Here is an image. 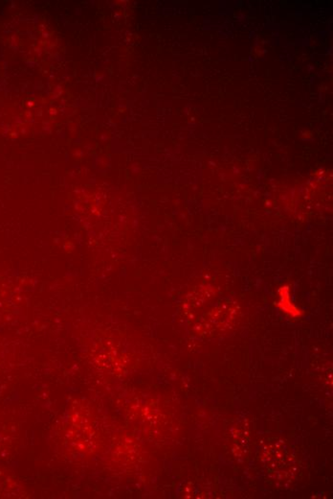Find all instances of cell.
<instances>
[{
	"label": "cell",
	"mask_w": 333,
	"mask_h": 499,
	"mask_svg": "<svg viewBox=\"0 0 333 499\" xmlns=\"http://www.w3.org/2000/svg\"><path fill=\"white\" fill-rule=\"evenodd\" d=\"M280 295H281V301H280L279 305L282 307L283 310L287 312V313H289L292 316H300L302 314V312L298 310L296 306H294L291 303L290 299H289V291H288L287 287H283L280 290Z\"/></svg>",
	"instance_id": "cell-1"
}]
</instances>
